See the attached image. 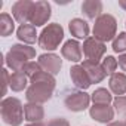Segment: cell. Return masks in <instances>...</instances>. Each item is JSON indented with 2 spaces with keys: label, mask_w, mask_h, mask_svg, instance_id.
Returning a JSON list of instances; mask_svg holds the SVG:
<instances>
[{
  "label": "cell",
  "mask_w": 126,
  "mask_h": 126,
  "mask_svg": "<svg viewBox=\"0 0 126 126\" xmlns=\"http://www.w3.org/2000/svg\"><path fill=\"white\" fill-rule=\"evenodd\" d=\"M125 25H126V22H125Z\"/></svg>",
  "instance_id": "cell-34"
},
{
  "label": "cell",
  "mask_w": 126,
  "mask_h": 126,
  "mask_svg": "<svg viewBox=\"0 0 126 126\" xmlns=\"http://www.w3.org/2000/svg\"><path fill=\"white\" fill-rule=\"evenodd\" d=\"M89 104H91V95L86 94L85 91L73 89L67 91L64 95V105L67 107V110L73 113L85 111L86 108H89Z\"/></svg>",
  "instance_id": "cell-6"
},
{
  "label": "cell",
  "mask_w": 126,
  "mask_h": 126,
  "mask_svg": "<svg viewBox=\"0 0 126 126\" xmlns=\"http://www.w3.org/2000/svg\"><path fill=\"white\" fill-rule=\"evenodd\" d=\"M101 65H102L104 71H105L108 76H113V74L116 73L117 67H119V62H117V59H116L114 56H111V55H107V56L102 59Z\"/></svg>",
  "instance_id": "cell-24"
},
{
  "label": "cell",
  "mask_w": 126,
  "mask_h": 126,
  "mask_svg": "<svg viewBox=\"0 0 126 126\" xmlns=\"http://www.w3.org/2000/svg\"><path fill=\"white\" fill-rule=\"evenodd\" d=\"M33 5L34 2L31 0H18L12 5V16L16 22H19L21 25L22 24H28L30 22V15H31V11H33Z\"/></svg>",
  "instance_id": "cell-10"
},
{
  "label": "cell",
  "mask_w": 126,
  "mask_h": 126,
  "mask_svg": "<svg viewBox=\"0 0 126 126\" xmlns=\"http://www.w3.org/2000/svg\"><path fill=\"white\" fill-rule=\"evenodd\" d=\"M125 125H126V120H125Z\"/></svg>",
  "instance_id": "cell-33"
},
{
  "label": "cell",
  "mask_w": 126,
  "mask_h": 126,
  "mask_svg": "<svg viewBox=\"0 0 126 126\" xmlns=\"http://www.w3.org/2000/svg\"><path fill=\"white\" fill-rule=\"evenodd\" d=\"M47 126H70V122L64 117H55L49 120Z\"/></svg>",
  "instance_id": "cell-27"
},
{
  "label": "cell",
  "mask_w": 126,
  "mask_h": 126,
  "mask_svg": "<svg viewBox=\"0 0 126 126\" xmlns=\"http://www.w3.org/2000/svg\"><path fill=\"white\" fill-rule=\"evenodd\" d=\"M70 77H71L73 85L80 91H86L92 85L91 79H89L88 73L85 71V68L82 67V64H76L70 68Z\"/></svg>",
  "instance_id": "cell-12"
},
{
  "label": "cell",
  "mask_w": 126,
  "mask_h": 126,
  "mask_svg": "<svg viewBox=\"0 0 126 126\" xmlns=\"http://www.w3.org/2000/svg\"><path fill=\"white\" fill-rule=\"evenodd\" d=\"M82 45L77 40H67L61 47V55L70 62H80L82 61Z\"/></svg>",
  "instance_id": "cell-13"
},
{
  "label": "cell",
  "mask_w": 126,
  "mask_h": 126,
  "mask_svg": "<svg viewBox=\"0 0 126 126\" xmlns=\"http://www.w3.org/2000/svg\"><path fill=\"white\" fill-rule=\"evenodd\" d=\"M107 126H126V125H125V120H116V122L108 123Z\"/></svg>",
  "instance_id": "cell-30"
},
{
  "label": "cell",
  "mask_w": 126,
  "mask_h": 126,
  "mask_svg": "<svg viewBox=\"0 0 126 126\" xmlns=\"http://www.w3.org/2000/svg\"><path fill=\"white\" fill-rule=\"evenodd\" d=\"M114 113L116 111L110 104H94L92 107H89V116L95 122L104 123V125H108L113 122Z\"/></svg>",
  "instance_id": "cell-11"
},
{
  "label": "cell",
  "mask_w": 126,
  "mask_h": 126,
  "mask_svg": "<svg viewBox=\"0 0 126 126\" xmlns=\"http://www.w3.org/2000/svg\"><path fill=\"white\" fill-rule=\"evenodd\" d=\"M82 50H83V55L88 61L99 64V61L104 58V55L107 52V46H105V43H102L98 39H95L94 36H91L83 42Z\"/></svg>",
  "instance_id": "cell-7"
},
{
  "label": "cell",
  "mask_w": 126,
  "mask_h": 126,
  "mask_svg": "<svg viewBox=\"0 0 126 126\" xmlns=\"http://www.w3.org/2000/svg\"><path fill=\"white\" fill-rule=\"evenodd\" d=\"M82 67L88 73V76L91 79V83H101L105 79V76H107V73L104 71V68L101 65V62H99V64H96V62H91V61L85 59L82 62Z\"/></svg>",
  "instance_id": "cell-14"
},
{
  "label": "cell",
  "mask_w": 126,
  "mask_h": 126,
  "mask_svg": "<svg viewBox=\"0 0 126 126\" xmlns=\"http://www.w3.org/2000/svg\"><path fill=\"white\" fill-rule=\"evenodd\" d=\"M52 16V6L50 3L45 2V0H37L33 5V11H31V15H30V22L31 25H34L36 28L37 27H42L45 25Z\"/></svg>",
  "instance_id": "cell-8"
},
{
  "label": "cell",
  "mask_w": 126,
  "mask_h": 126,
  "mask_svg": "<svg viewBox=\"0 0 126 126\" xmlns=\"http://www.w3.org/2000/svg\"><path fill=\"white\" fill-rule=\"evenodd\" d=\"M55 77L46 71H39L30 79V85L25 91V98L33 104H45L47 102L55 91Z\"/></svg>",
  "instance_id": "cell-1"
},
{
  "label": "cell",
  "mask_w": 126,
  "mask_h": 126,
  "mask_svg": "<svg viewBox=\"0 0 126 126\" xmlns=\"http://www.w3.org/2000/svg\"><path fill=\"white\" fill-rule=\"evenodd\" d=\"M108 88H110V92L114 94L116 96L126 95V74L125 73H114L113 76H110Z\"/></svg>",
  "instance_id": "cell-17"
},
{
  "label": "cell",
  "mask_w": 126,
  "mask_h": 126,
  "mask_svg": "<svg viewBox=\"0 0 126 126\" xmlns=\"http://www.w3.org/2000/svg\"><path fill=\"white\" fill-rule=\"evenodd\" d=\"M24 116L25 120L30 123H39L45 119V110L42 107V104H33V102H27L24 105Z\"/></svg>",
  "instance_id": "cell-18"
},
{
  "label": "cell",
  "mask_w": 126,
  "mask_h": 126,
  "mask_svg": "<svg viewBox=\"0 0 126 126\" xmlns=\"http://www.w3.org/2000/svg\"><path fill=\"white\" fill-rule=\"evenodd\" d=\"M119 6H120L123 11H126V0H119Z\"/></svg>",
  "instance_id": "cell-31"
},
{
  "label": "cell",
  "mask_w": 126,
  "mask_h": 126,
  "mask_svg": "<svg viewBox=\"0 0 126 126\" xmlns=\"http://www.w3.org/2000/svg\"><path fill=\"white\" fill-rule=\"evenodd\" d=\"M113 99L114 98H113L111 92L108 89H105V88H98L91 95V101L94 104H111Z\"/></svg>",
  "instance_id": "cell-22"
},
{
  "label": "cell",
  "mask_w": 126,
  "mask_h": 126,
  "mask_svg": "<svg viewBox=\"0 0 126 126\" xmlns=\"http://www.w3.org/2000/svg\"><path fill=\"white\" fill-rule=\"evenodd\" d=\"M0 113H2V120L8 126H19L25 120L22 102L15 96L3 98L0 104Z\"/></svg>",
  "instance_id": "cell-3"
},
{
  "label": "cell",
  "mask_w": 126,
  "mask_h": 126,
  "mask_svg": "<svg viewBox=\"0 0 126 126\" xmlns=\"http://www.w3.org/2000/svg\"><path fill=\"white\" fill-rule=\"evenodd\" d=\"M68 30H70L71 36L76 37V39H83V40H86L88 37H91V36H89V33H91L89 24H88L85 19H82V18H73V19L68 22Z\"/></svg>",
  "instance_id": "cell-15"
},
{
  "label": "cell",
  "mask_w": 126,
  "mask_h": 126,
  "mask_svg": "<svg viewBox=\"0 0 126 126\" xmlns=\"http://www.w3.org/2000/svg\"><path fill=\"white\" fill-rule=\"evenodd\" d=\"M14 30H15V19L9 14L3 12L0 15V36L8 37L14 33Z\"/></svg>",
  "instance_id": "cell-21"
},
{
  "label": "cell",
  "mask_w": 126,
  "mask_h": 126,
  "mask_svg": "<svg viewBox=\"0 0 126 126\" xmlns=\"http://www.w3.org/2000/svg\"><path fill=\"white\" fill-rule=\"evenodd\" d=\"M92 34L102 43L113 42L117 36V19L111 14H102L99 18L95 19Z\"/></svg>",
  "instance_id": "cell-4"
},
{
  "label": "cell",
  "mask_w": 126,
  "mask_h": 126,
  "mask_svg": "<svg viewBox=\"0 0 126 126\" xmlns=\"http://www.w3.org/2000/svg\"><path fill=\"white\" fill-rule=\"evenodd\" d=\"M28 83H30V79L27 77L25 73H22V71H14L11 74V85H9V88L14 92H22L24 89L28 88L27 86Z\"/></svg>",
  "instance_id": "cell-20"
},
{
  "label": "cell",
  "mask_w": 126,
  "mask_h": 126,
  "mask_svg": "<svg viewBox=\"0 0 126 126\" xmlns=\"http://www.w3.org/2000/svg\"><path fill=\"white\" fill-rule=\"evenodd\" d=\"M111 47L116 53H126V31H122L114 37Z\"/></svg>",
  "instance_id": "cell-23"
},
{
  "label": "cell",
  "mask_w": 126,
  "mask_h": 126,
  "mask_svg": "<svg viewBox=\"0 0 126 126\" xmlns=\"http://www.w3.org/2000/svg\"><path fill=\"white\" fill-rule=\"evenodd\" d=\"M117 62H119V67L122 68V71L126 74V53H122V55H119V59H117Z\"/></svg>",
  "instance_id": "cell-29"
},
{
  "label": "cell",
  "mask_w": 126,
  "mask_h": 126,
  "mask_svg": "<svg viewBox=\"0 0 126 126\" xmlns=\"http://www.w3.org/2000/svg\"><path fill=\"white\" fill-rule=\"evenodd\" d=\"M113 108L119 116H126V95L116 96L113 99Z\"/></svg>",
  "instance_id": "cell-25"
},
{
  "label": "cell",
  "mask_w": 126,
  "mask_h": 126,
  "mask_svg": "<svg viewBox=\"0 0 126 126\" xmlns=\"http://www.w3.org/2000/svg\"><path fill=\"white\" fill-rule=\"evenodd\" d=\"M37 36L39 34L36 31V27L31 25V24H22L16 30V37L24 45H33V43H36V40H39Z\"/></svg>",
  "instance_id": "cell-16"
},
{
  "label": "cell",
  "mask_w": 126,
  "mask_h": 126,
  "mask_svg": "<svg viewBox=\"0 0 126 126\" xmlns=\"http://www.w3.org/2000/svg\"><path fill=\"white\" fill-rule=\"evenodd\" d=\"M2 71H3V92H2V95H6L8 94V88L11 85V74L8 73L6 68H3Z\"/></svg>",
  "instance_id": "cell-28"
},
{
  "label": "cell",
  "mask_w": 126,
  "mask_h": 126,
  "mask_svg": "<svg viewBox=\"0 0 126 126\" xmlns=\"http://www.w3.org/2000/svg\"><path fill=\"white\" fill-rule=\"evenodd\" d=\"M82 14L88 19H96L102 15V2L101 0H85L82 3Z\"/></svg>",
  "instance_id": "cell-19"
},
{
  "label": "cell",
  "mask_w": 126,
  "mask_h": 126,
  "mask_svg": "<svg viewBox=\"0 0 126 126\" xmlns=\"http://www.w3.org/2000/svg\"><path fill=\"white\" fill-rule=\"evenodd\" d=\"M39 65L43 71L52 74V76H56L59 71H61V67H62V59L53 53V52H47V53H42L37 59Z\"/></svg>",
  "instance_id": "cell-9"
},
{
  "label": "cell",
  "mask_w": 126,
  "mask_h": 126,
  "mask_svg": "<svg viewBox=\"0 0 126 126\" xmlns=\"http://www.w3.org/2000/svg\"><path fill=\"white\" fill-rule=\"evenodd\" d=\"M39 71H42V68H40V65H39V62H36V61L27 62V64L24 65V68H22V73H25L28 79H31V77H33L34 74H37Z\"/></svg>",
  "instance_id": "cell-26"
},
{
  "label": "cell",
  "mask_w": 126,
  "mask_h": 126,
  "mask_svg": "<svg viewBox=\"0 0 126 126\" xmlns=\"http://www.w3.org/2000/svg\"><path fill=\"white\" fill-rule=\"evenodd\" d=\"M25 126H46L43 122H39V123H28V125H25Z\"/></svg>",
  "instance_id": "cell-32"
},
{
  "label": "cell",
  "mask_w": 126,
  "mask_h": 126,
  "mask_svg": "<svg viewBox=\"0 0 126 126\" xmlns=\"http://www.w3.org/2000/svg\"><path fill=\"white\" fill-rule=\"evenodd\" d=\"M62 40H64V28H62L61 24L52 22L42 30V33L39 34L37 43H39V47H42L43 50L52 52L59 47Z\"/></svg>",
  "instance_id": "cell-5"
},
{
  "label": "cell",
  "mask_w": 126,
  "mask_h": 126,
  "mask_svg": "<svg viewBox=\"0 0 126 126\" xmlns=\"http://www.w3.org/2000/svg\"><path fill=\"white\" fill-rule=\"evenodd\" d=\"M36 58V49L30 45L24 43H15L11 46L9 52L5 55V64L12 71H22L27 62L33 61Z\"/></svg>",
  "instance_id": "cell-2"
}]
</instances>
